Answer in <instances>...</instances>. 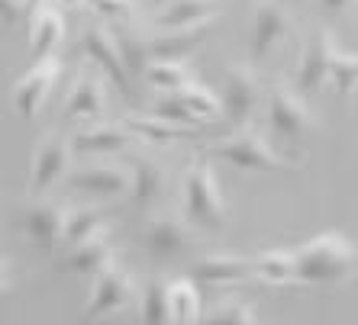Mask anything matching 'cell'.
<instances>
[{
  "label": "cell",
  "mask_w": 358,
  "mask_h": 325,
  "mask_svg": "<svg viewBox=\"0 0 358 325\" xmlns=\"http://www.w3.org/2000/svg\"><path fill=\"white\" fill-rule=\"evenodd\" d=\"M300 287H336L358 274V245L345 232H320L294 248Z\"/></svg>",
  "instance_id": "obj_1"
},
{
  "label": "cell",
  "mask_w": 358,
  "mask_h": 325,
  "mask_svg": "<svg viewBox=\"0 0 358 325\" xmlns=\"http://www.w3.org/2000/svg\"><path fill=\"white\" fill-rule=\"evenodd\" d=\"M184 216L187 222H194L197 229H207V232H220L229 222V213H226V200L220 193L217 174H213V161H210L207 151H197L184 174Z\"/></svg>",
  "instance_id": "obj_2"
},
{
  "label": "cell",
  "mask_w": 358,
  "mask_h": 325,
  "mask_svg": "<svg viewBox=\"0 0 358 325\" xmlns=\"http://www.w3.org/2000/svg\"><path fill=\"white\" fill-rule=\"evenodd\" d=\"M210 158H223L229 161L233 167L239 171H252V174H281V171H291V161L281 158L271 145L262 139L255 129H236L233 135H226L220 139L217 145H210L207 149Z\"/></svg>",
  "instance_id": "obj_3"
},
{
  "label": "cell",
  "mask_w": 358,
  "mask_h": 325,
  "mask_svg": "<svg viewBox=\"0 0 358 325\" xmlns=\"http://www.w3.org/2000/svg\"><path fill=\"white\" fill-rule=\"evenodd\" d=\"M139 284L136 277L120 264H110L107 271H100L91 284V296L84 306V322H97V319L120 316L123 309L139 306Z\"/></svg>",
  "instance_id": "obj_4"
},
{
  "label": "cell",
  "mask_w": 358,
  "mask_h": 325,
  "mask_svg": "<svg viewBox=\"0 0 358 325\" xmlns=\"http://www.w3.org/2000/svg\"><path fill=\"white\" fill-rule=\"evenodd\" d=\"M265 103H268V126H271L281 139H287V142H297V139H303V135L320 129L317 113L307 107L303 93H297L294 87L275 84V87L268 91Z\"/></svg>",
  "instance_id": "obj_5"
},
{
  "label": "cell",
  "mask_w": 358,
  "mask_h": 325,
  "mask_svg": "<svg viewBox=\"0 0 358 325\" xmlns=\"http://www.w3.org/2000/svg\"><path fill=\"white\" fill-rule=\"evenodd\" d=\"M68 187L75 193L91 197L94 203H113L133 193V174L129 165H113V161H94L84 167L68 171Z\"/></svg>",
  "instance_id": "obj_6"
},
{
  "label": "cell",
  "mask_w": 358,
  "mask_h": 325,
  "mask_svg": "<svg viewBox=\"0 0 358 325\" xmlns=\"http://www.w3.org/2000/svg\"><path fill=\"white\" fill-rule=\"evenodd\" d=\"M71 139L62 133L42 135L39 145L33 151V165H29V197L42 200L49 197V190L62 177H68L71 171Z\"/></svg>",
  "instance_id": "obj_7"
},
{
  "label": "cell",
  "mask_w": 358,
  "mask_h": 325,
  "mask_svg": "<svg viewBox=\"0 0 358 325\" xmlns=\"http://www.w3.org/2000/svg\"><path fill=\"white\" fill-rule=\"evenodd\" d=\"M62 75V65L59 59H42V61H33V68H26L23 75L17 77L13 91H10V103H13V113L20 119H36L42 113V107L49 103V93L55 87Z\"/></svg>",
  "instance_id": "obj_8"
},
{
  "label": "cell",
  "mask_w": 358,
  "mask_h": 325,
  "mask_svg": "<svg viewBox=\"0 0 358 325\" xmlns=\"http://www.w3.org/2000/svg\"><path fill=\"white\" fill-rule=\"evenodd\" d=\"M220 100H223L226 123L233 126V129H245L262 100L259 75L249 65H229L226 68V84H223V97Z\"/></svg>",
  "instance_id": "obj_9"
},
{
  "label": "cell",
  "mask_w": 358,
  "mask_h": 325,
  "mask_svg": "<svg viewBox=\"0 0 358 325\" xmlns=\"http://www.w3.org/2000/svg\"><path fill=\"white\" fill-rule=\"evenodd\" d=\"M339 49L329 29H317L310 42L300 52L297 71H294V91L297 93H317L320 87L329 84V68H333V52Z\"/></svg>",
  "instance_id": "obj_10"
},
{
  "label": "cell",
  "mask_w": 358,
  "mask_h": 325,
  "mask_svg": "<svg viewBox=\"0 0 358 325\" xmlns=\"http://www.w3.org/2000/svg\"><path fill=\"white\" fill-rule=\"evenodd\" d=\"M291 33V13L281 0H259L252 10V33H249V52L255 61H265L271 52L281 45Z\"/></svg>",
  "instance_id": "obj_11"
},
{
  "label": "cell",
  "mask_w": 358,
  "mask_h": 325,
  "mask_svg": "<svg viewBox=\"0 0 358 325\" xmlns=\"http://www.w3.org/2000/svg\"><path fill=\"white\" fill-rule=\"evenodd\" d=\"M81 52L117 91H123V93L129 91V71H126L123 59H120V49H117V42H113V33H110L107 23H94L84 29Z\"/></svg>",
  "instance_id": "obj_12"
},
{
  "label": "cell",
  "mask_w": 358,
  "mask_h": 325,
  "mask_svg": "<svg viewBox=\"0 0 358 325\" xmlns=\"http://www.w3.org/2000/svg\"><path fill=\"white\" fill-rule=\"evenodd\" d=\"M187 277L197 287L226 290V287H242L255 280V267H252V258H245V255H207V258L194 261Z\"/></svg>",
  "instance_id": "obj_13"
},
{
  "label": "cell",
  "mask_w": 358,
  "mask_h": 325,
  "mask_svg": "<svg viewBox=\"0 0 358 325\" xmlns=\"http://www.w3.org/2000/svg\"><path fill=\"white\" fill-rule=\"evenodd\" d=\"M107 113V77L97 68H84L65 100V116L75 123H97Z\"/></svg>",
  "instance_id": "obj_14"
},
{
  "label": "cell",
  "mask_w": 358,
  "mask_h": 325,
  "mask_svg": "<svg viewBox=\"0 0 358 325\" xmlns=\"http://www.w3.org/2000/svg\"><path fill=\"white\" fill-rule=\"evenodd\" d=\"M65 216H68L65 203L36 200L33 206H26V213H23V232L29 235V242L39 251H55V245H62Z\"/></svg>",
  "instance_id": "obj_15"
},
{
  "label": "cell",
  "mask_w": 358,
  "mask_h": 325,
  "mask_svg": "<svg viewBox=\"0 0 358 325\" xmlns=\"http://www.w3.org/2000/svg\"><path fill=\"white\" fill-rule=\"evenodd\" d=\"M223 13L220 0H168L155 13L152 26L155 33H171V29H194V26H210Z\"/></svg>",
  "instance_id": "obj_16"
},
{
  "label": "cell",
  "mask_w": 358,
  "mask_h": 325,
  "mask_svg": "<svg viewBox=\"0 0 358 325\" xmlns=\"http://www.w3.org/2000/svg\"><path fill=\"white\" fill-rule=\"evenodd\" d=\"M136 142V135L123 123H91L71 135L75 155H120Z\"/></svg>",
  "instance_id": "obj_17"
},
{
  "label": "cell",
  "mask_w": 358,
  "mask_h": 325,
  "mask_svg": "<svg viewBox=\"0 0 358 325\" xmlns=\"http://www.w3.org/2000/svg\"><path fill=\"white\" fill-rule=\"evenodd\" d=\"M113 264V242H110V229H100L97 235H91L87 242L75 245L65 251V258L59 261L62 271L81 277H97L100 271H107Z\"/></svg>",
  "instance_id": "obj_18"
},
{
  "label": "cell",
  "mask_w": 358,
  "mask_h": 325,
  "mask_svg": "<svg viewBox=\"0 0 358 325\" xmlns=\"http://www.w3.org/2000/svg\"><path fill=\"white\" fill-rule=\"evenodd\" d=\"M187 245H191V229H187L184 219L168 216V213L149 219V225H145V251L155 261L178 258Z\"/></svg>",
  "instance_id": "obj_19"
},
{
  "label": "cell",
  "mask_w": 358,
  "mask_h": 325,
  "mask_svg": "<svg viewBox=\"0 0 358 325\" xmlns=\"http://www.w3.org/2000/svg\"><path fill=\"white\" fill-rule=\"evenodd\" d=\"M210 26H194V29H171V33L149 36L152 61H187L197 52V45L207 39Z\"/></svg>",
  "instance_id": "obj_20"
},
{
  "label": "cell",
  "mask_w": 358,
  "mask_h": 325,
  "mask_svg": "<svg viewBox=\"0 0 358 325\" xmlns=\"http://www.w3.org/2000/svg\"><path fill=\"white\" fill-rule=\"evenodd\" d=\"M129 165V174H133V203L136 206H152V203L162 200V193H165V167L159 165L155 158H142V155H129L126 158Z\"/></svg>",
  "instance_id": "obj_21"
},
{
  "label": "cell",
  "mask_w": 358,
  "mask_h": 325,
  "mask_svg": "<svg viewBox=\"0 0 358 325\" xmlns=\"http://www.w3.org/2000/svg\"><path fill=\"white\" fill-rule=\"evenodd\" d=\"M62 42H65V17L59 10L45 7L42 13H36L33 26H29V55H33V61L52 59Z\"/></svg>",
  "instance_id": "obj_22"
},
{
  "label": "cell",
  "mask_w": 358,
  "mask_h": 325,
  "mask_svg": "<svg viewBox=\"0 0 358 325\" xmlns=\"http://www.w3.org/2000/svg\"><path fill=\"white\" fill-rule=\"evenodd\" d=\"M252 267H255V284H265V287L297 284V258H294V248L262 251V255L252 258Z\"/></svg>",
  "instance_id": "obj_23"
},
{
  "label": "cell",
  "mask_w": 358,
  "mask_h": 325,
  "mask_svg": "<svg viewBox=\"0 0 358 325\" xmlns=\"http://www.w3.org/2000/svg\"><path fill=\"white\" fill-rule=\"evenodd\" d=\"M123 126L145 145H175V142H181V139H187V135L197 133V129H191V126L165 123V119H159L155 113H149V116L129 113V116L123 119Z\"/></svg>",
  "instance_id": "obj_24"
},
{
  "label": "cell",
  "mask_w": 358,
  "mask_h": 325,
  "mask_svg": "<svg viewBox=\"0 0 358 325\" xmlns=\"http://www.w3.org/2000/svg\"><path fill=\"white\" fill-rule=\"evenodd\" d=\"M168 312H171V325H197L203 319L200 287L191 277H171L168 280Z\"/></svg>",
  "instance_id": "obj_25"
},
{
  "label": "cell",
  "mask_w": 358,
  "mask_h": 325,
  "mask_svg": "<svg viewBox=\"0 0 358 325\" xmlns=\"http://www.w3.org/2000/svg\"><path fill=\"white\" fill-rule=\"evenodd\" d=\"M110 33H113V42L120 49V59H123L129 77H142L145 68H149L152 55H149V36H139L133 29V23H107Z\"/></svg>",
  "instance_id": "obj_26"
},
{
  "label": "cell",
  "mask_w": 358,
  "mask_h": 325,
  "mask_svg": "<svg viewBox=\"0 0 358 325\" xmlns=\"http://www.w3.org/2000/svg\"><path fill=\"white\" fill-rule=\"evenodd\" d=\"M107 206L100 203H91V206H71L65 216V232H62V245L75 248V245L87 242L91 235H97L100 229H107Z\"/></svg>",
  "instance_id": "obj_27"
},
{
  "label": "cell",
  "mask_w": 358,
  "mask_h": 325,
  "mask_svg": "<svg viewBox=\"0 0 358 325\" xmlns=\"http://www.w3.org/2000/svg\"><path fill=\"white\" fill-rule=\"evenodd\" d=\"M142 81L155 93H181L194 84V71L187 68V61H149Z\"/></svg>",
  "instance_id": "obj_28"
},
{
  "label": "cell",
  "mask_w": 358,
  "mask_h": 325,
  "mask_svg": "<svg viewBox=\"0 0 358 325\" xmlns=\"http://www.w3.org/2000/svg\"><path fill=\"white\" fill-rule=\"evenodd\" d=\"M139 325H171L168 312V280L155 277L139 293Z\"/></svg>",
  "instance_id": "obj_29"
},
{
  "label": "cell",
  "mask_w": 358,
  "mask_h": 325,
  "mask_svg": "<svg viewBox=\"0 0 358 325\" xmlns=\"http://www.w3.org/2000/svg\"><path fill=\"white\" fill-rule=\"evenodd\" d=\"M178 97L187 103V109H191L200 123H217V119H223V100H220L213 91H207L203 84L194 81L191 87H187V91H181Z\"/></svg>",
  "instance_id": "obj_30"
},
{
  "label": "cell",
  "mask_w": 358,
  "mask_h": 325,
  "mask_svg": "<svg viewBox=\"0 0 358 325\" xmlns=\"http://www.w3.org/2000/svg\"><path fill=\"white\" fill-rule=\"evenodd\" d=\"M197 325H262V322H259V312H255L252 303L229 300V303H220L217 309H210Z\"/></svg>",
  "instance_id": "obj_31"
},
{
  "label": "cell",
  "mask_w": 358,
  "mask_h": 325,
  "mask_svg": "<svg viewBox=\"0 0 358 325\" xmlns=\"http://www.w3.org/2000/svg\"><path fill=\"white\" fill-rule=\"evenodd\" d=\"M329 87H336V93L349 97L358 91V55L349 52H333V68H329Z\"/></svg>",
  "instance_id": "obj_32"
},
{
  "label": "cell",
  "mask_w": 358,
  "mask_h": 325,
  "mask_svg": "<svg viewBox=\"0 0 358 325\" xmlns=\"http://www.w3.org/2000/svg\"><path fill=\"white\" fill-rule=\"evenodd\" d=\"M152 113L159 119H165V123H175V126H191V129L194 126H203L191 109H187V103H184L178 93H159L155 103H152Z\"/></svg>",
  "instance_id": "obj_33"
},
{
  "label": "cell",
  "mask_w": 358,
  "mask_h": 325,
  "mask_svg": "<svg viewBox=\"0 0 358 325\" xmlns=\"http://www.w3.org/2000/svg\"><path fill=\"white\" fill-rule=\"evenodd\" d=\"M84 7H91L100 23H133L136 17L133 0H87Z\"/></svg>",
  "instance_id": "obj_34"
},
{
  "label": "cell",
  "mask_w": 358,
  "mask_h": 325,
  "mask_svg": "<svg viewBox=\"0 0 358 325\" xmlns=\"http://www.w3.org/2000/svg\"><path fill=\"white\" fill-rule=\"evenodd\" d=\"M20 17H23V3L20 0H0V23L13 26Z\"/></svg>",
  "instance_id": "obj_35"
},
{
  "label": "cell",
  "mask_w": 358,
  "mask_h": 325,
  "mask_svg": "<svg viewBox=\"0 0 358 325\" xmlns=\"http://www.w3.org/2000/svg\"><path fill=\"white\" fill-rule=\"evenodd\" d=\"M320 10H323L326 17H342L345 10H352L358 3V0H317Z\"/></svg>",
  "instance_id": "obj_36"
},
{
  "label": "cell",
  "mask_w": 358,
  "mask_h": 325,
  "mask_svg": "<svg viewBox=\"0 0 358 325\" xmlns=\"http://www.w3.org/2000/svg\"><path fill=\"white\" fill-rule=\"evenodd\" d=\"M20 3H23V17H36L49 7V0H20Z\"/></svg>",
  "instance_id": "obj_37"
},
{
  "label": "cell",
  "mask_w": 358,
  "mask_h": 325,
  "mask_svg": "<svg viewBox=\"0 0 358 325\" xmlns=\"http://www.w3.org/2000/svg\"><path fill=\"white\" fill-rule=\"evenodd\" d=\"M10 287V261L7 258H0V293Z\"/></svg>",
  "instance_id": "obj_38"
},
{
  "label": "cell",
  "mask_w": 358,
  "mask_h": 325,
  "mask_svg": "<svg viewBox=\"0 0 358 325\" xmlns=\"http://www.w3.org/2000/svg\"><path fill=\"white\" fill-rule=\"evenodd\" d=\"M59 7H65V10H78V7H84L87 0H55Z\"/></svg>",
  "instance_id": "obj_39"
}]
</instances>
